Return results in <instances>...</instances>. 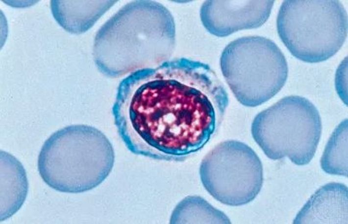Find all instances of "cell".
<instances>
[{"mask_svg": "<svg viewBox=\"0 0 348 224\" xmlns=\"http://www.w3.org/2000/svg\"><path fill=\"white\" fill-rule=\"evenodd\" d=\"M228 103L209 65L180 58L128 74L118 86L112 112L132 153L179 162L208 142Z\"/></svg>", "mask_w": 348, "mask_h": 224, "instance_id": "6da1fadb", "label": "cell"}, {"mask_svg": "<svg viewBox=\"0 0 348 224\" xmlns=\"http://www.w3.org/2000/svg\"><path fill=\"white\" fill-rule=\"evenodd\" d=\"M115 153L110 141L99 129L72 125L53 133L38 158L44 181L62 192L78 193L101 183L112 171Z\"/></svg>", "mask_w": 348, "mask_h": 224, "instance_id": "7a4b0ae2", "label": "cell"}, {"mask_svg": "<svg viewBox=\"0 0 348 224\" xmlns=\"http://www.w3.org/2000/svg\"><path fill=\"white\" fill-rule=\"evenodd\" d=\"M347 12L337 0H286L276 18L278 36L291 54L309 63L334 56L346 41Z\"/></svg>", "mask_w": 348, "mask_h": 224, "instance_id": "3957f363", "label": "cell"}, {"mask_svg": "<svg viewBox=\"0 0 348 224\" xmlns=\"http://www.w3.org/2000/svg\"><path fill=\"white\" fill-rule=\"evenodd\" d=\"M322 131L315 105L298 95L286 96L259 112L251 125L255 142L270 159L285 157L297 165L313 158Z\"/></svg>", "mask_w": 348, "mask_h": 224, "instance_id": "277c9868", "label": "cell"}, {"mask_svg": "<svg viewBox=\"0 0 348 224\" xmlns=\"http://www.w3.org/2000/svg\"><path fill=\"white\" fill-rule=\"evenodd\" d=\"M220 65L236 99L248 107L259 106L273 97L288 77L287 62L279 47L260 36L230 42L222 53Z\"/></svg>", "mask_w": 348, "mask_h": 224, "instance_id": "5b68a950", "label": "cell"}, {"mask_svg": "<svg viewBox=\"0 0 348 224\" xmlns=\"http://www.w3.org/2000/svg\"><path fill=\"white\" fill-rule=\"evenodd\" d=\"M205 189L215 200L231 206L246 204L258 195L263 183L260 159L249 145L236 140L220 142L200 164Z\"/></svg>", "mask_w": 348, "mask_h": 224, "instance_id": "8992f818", "label": "cell"}, {"mask_svg": "<svg viewBox=\"0 0 348 224\" xmlns=\"http://www.w3.org/2000/svg\"><path fill=\"white\" fill-rule=\"evenodd\" d=\"M274 0H206L200 10L201 22L210 34L225 37L256 28L269 19Z\"/></svg>", "mask_w": 348, "mask_h": 224, "instance_id": "52a82bcc", "label": "cell"}, {"mask_svg": "<svg viewBox=\"0 0 348 224\" xmlns=\"http://www.w3.org/2000/svg\"><path fill=\"white\" fill-rule=\"evenodd\" d=\"M348 189L329 182L318 189L297 213L293 223L348 224Z\"/></svg>", "mask_w": 348, "mask_h": 224, "instance_id": "ba28073f", "label": "cell"}, {"mask_svg": "<svg viewBox=\"0 0 348 224\" xmlns=\"http://www.w3.org/2000/svg\"><path fill=\"white\" fill-rule=\"evenodd\" d=\"M111 0L50 1L52 15L63 29L72 34L89 29L114 3Z\"/></svg>", "mask_w": 348, "mask_h": 224, "instance_id": "9c48e42d", "label": "cell"}, {"mask_svg": "<svg viewBox=\"0 0 348 224\" xmlns=\"http://www.w3.org/2000/svg\"><path fill=\"white\" fill-rule=\"evenodd\" d=\"M0 221L11 217L22 207L28 191L25 170L15 157L0 152Z\"/></svg>", "mask_w": 348, "mask_h": 224, "instance_id": "30bf717a", "label": "cell"}, {"mask_svg": "<svg viewBox=\"0 0 348 224\" xmlns=\"http://www.w3.org/2000/svg\"><path fill=\"white\" fill-rule=\"evenodd\" d=\"M170 224H230L223 211L197 195L182 199L172 213Z\"/></svg>", "mask_w": 348, "mask_h": 224, "instance_id": "8fae6325", "label": "cell"}, {"mask_svg": "<svg viewBox=\"0 0 348 224\" xmlns=\"http://www.w3.org/2000/svg\"><path fill=\"white\" fill-rule=\"evenodd\" d=\"M348 129L346 119L335 128L325 146L320 164L327 174L348 177Z\"/></svg>", "mask_w": 348, "mask_h": 224, "instance_id": "7c38bea8", "label": "cell"}]
</instances>
